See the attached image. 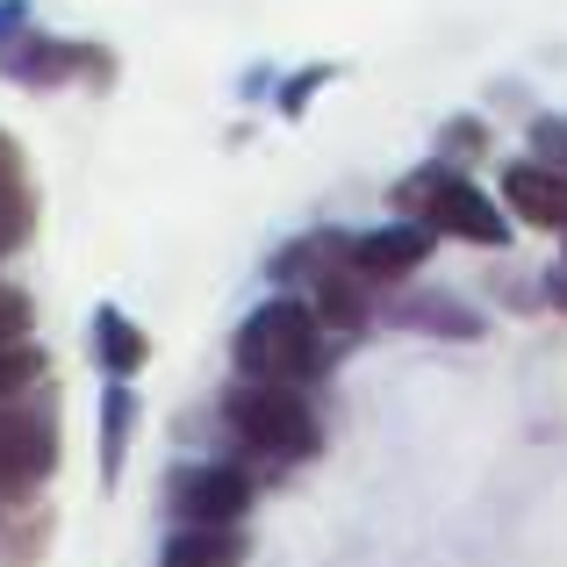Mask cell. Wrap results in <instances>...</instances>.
Here are the masks:
<instances>
[{
  "label": "cell",
  "mask_w": 567,
  "mask_h": 567,
  "mask_svg": "<svg viewBox=\"0 0 567 567\" xmlns=\"http://www.w3.org/2000/svg\"><path fill=\"white\" fill-rule=\"evenodd\" d=\"M223 424H230V445L259 474L309 467L323 453V416L295 381H245L237 374V388L223 395Z\"/></svg>",
  "instance_id": "6da1fadb"
},
{
  "label": "cell",
  "mask_w": 567,
  "mask_h": 567,
  "mask_svg": "<svg viewBox=\"0 0 567 567\" xmlns=\"http://www.w3.org/2000/svg\"><path fill=\"white\" fill-rule=\"evenodd\" d=\"M230 360H237L245 381H295V388H309L323 374V360H331V331H323L317 302H309L302 288H288V295H266V302L237 323Z\"/></svg>",
  "instance_id": "7a4b0ae2"
},
{
  "label": "cell",
  "mask_w": 567,
  "mask_h": 567,
  "mask_svg": "<svg viewBox=\"0 0 567 567\" xmlns=\"http://www.w3.org/2000/svg\"><path fill=\"white\" fill-rule=\"evenodd\" d=\"M388 202H395V216H416L439 237H460V245H482V251H503L511 245V223H517L496 194H482L460 166H439V158L402 173V181L388 187Z\"/></svg>",
  "instance_id": "3957f363"
},
{
  "label": "cell",
  "mask_w": 567,
  "mask_h": 567,
  "mask_svg": "<svg viewBox=\"0 0 567 567\" xmlns=\"http://www.w3.org/2000/svg\"><path fill=\"white\" fill-rule=\"evenodd\" d=\"M58 474V395L51 381L0 402V511L29 503Z\"/></svg>",
  "instance_id": "277c9868"
},
{
  "label": "cell",
  "mask_w": 567,
  "mask_h": 567,
  "mask_svg": "<svg viewBox=\"0 0 567 567\" xmlns=\"http://www.w3.org/2000/svg\"><path fill=\"white\" fill-rule=\"evenodd\" d=\"M0 80H14V86H72V80L109 86V51L14 22V29H0Z\"/></svg>",
  "instance_id": "5b68a950"
},
{
  "label": "cell",
  "mask_w": 567,
  "mask_h": 567,
  "mask_svg": "<svg viewBox=\"0 0 567 567\" xmlns=\"http://www.w3.org/2000/svg\"><path fill=\"white\" fill-rule=\"evenodd\" d=\"M251 496H259V467L245 460H187L166 482L173 525H245Z\"/></svg>",
  "instance_id": "8992f818"
},
{
  "label": "cell",
  "mask_w": 567,
  "mask_h": 567,
  "mask_svg": "<svg viewBox=\"0 0 567 567\" xmlns=\"http://www.w3.org/2000/svg\"><path fill=\"white\" fill-rule=\"evenodd\" d=\"M346 251H352V274H360V280H374V288H402L410 274H424V266H431L439 230H431V223H416V216H395V223L360 230Z\"/></svg>",
  "instance_id": "52a82bcc"
},
{
  "label": "cell",
  "mask_w": 567,
  "mask_h": 567,
  "mask_svg": "<svg viewBox=\"0 0 567 567\" xmlns=\"http://www.w3.org/2000/svg\"><path fill=\"white\" fill-rule=\"evenodd\" d=\"M503 208L532 230H560L567 237V173L546 166V158H525V166L503 173Z\"/></svg>",
  "instance_id": "ba28073f"
},
{
  "label": "cell",
  "mask_w": 567,
  "mask_h": 567,
  "mask_svg": "<svg viewBox=\"0 0 567 567\" xmlns=\"http://www.w3.org/2000/svg\"><path fill=\"white\" fill-rule=\"evenodd\" d=\"M29 237H37V181H29L22 144L0 130V259L22 251Z\"/></svg>",
  "instance_id": "9c48e42d"
},
{
  "label": "cell",
  "mask_w": 567,
  "mask_h": 567,
  "mask_svg": "<svg viewBox=\"0 0 567 567\" xmlns=\"http://www.w3.org/2000/svg\"><path fill=\"white\" fill-rule=\"evenodd\" d=\"M158 567H245V525H173Z\"/></svg>",
  "instance_id": "30bf717a"
},
{
  "label": "cell",
  "mask_w": 567,
  "mask_h": 567,
  "mask_svg": "<svg viewBox=\"0 0 567 567\" xmlns=\"http://www.w3.org/2000/svg\"><path fill=\"white\" fill-rule=\"evenodd\" d=\"M94 360H101V374L137 381V374H144V360H152V338H144L115 302H101V309H94Z\"/></svg>",
  "instance_id": "8fae6325"
},
{
  "label": "cell",
  "mask_w": 567,
  "mask_h": 567,
  "mask_svg": "<svg viewBox=\"0 0 567 567\" xmlns=\"http://www.w3.org/2000/svg\"><path fill=\"white\" fill-rule=\"evenodd\" d=\"M130 431H137V388L109 374V388H101V488H115V482H123Z\"/></svg>",
  "instance_id": "7c38bea8"
},
{
  "label": "cell",
  "mask_w": 567,
  "mask_h": 567,
  "mask_svg": "<svg viewBox=\"0 0 567 567\" xmlns=\"http://www.w3.org/2000/svg\"><path fill=\"white\" fill-rule=\"evenodd\" d=\"M346 245H352L346 230H309V237H295V245L274 251V280H280V288H309L317 274H331V266L346 259Z\"/></svg>",
  "instance_id": "4fadbf2b"
},
{
  "label": "cell",
  "mask_w": 567,
  "mask_h": 567,
  "mask_svg": "<svg viewBox=\"0 0 567 567\" xmlns=\"http://www.w3.org/2000/svg\"><path fill=\"white\" fill-rule=\"evenodd\" d=\"M43 532H51V503H14V511H0V560L8 567H37L43 554Z\"/></svg>",
  "instance_id": "5bb4252c"
},
{
  "label": "cell",
  "mask_w": 567,
  "mask_h": 567,
  "mask_svg": "<svg viewBox=\"0 0 567 567\" xmlns=\"http://www.w3.org/2000/svg\"><path fill=\"white\" fill-rule=\"evenodd\" d=\"M402 323H424V331L439 338H482V317H474L467 302H453V295H416V302H402Z\"/></svg>",
  "instance_id": "9a60e30c"
},
{
  "label": "cell",
  "mask_w": 567,
  "mask_h": 567,
  "mask_svg": "<svg viewBox=\"0 0 567 567\" xmlns=\"http://www.w3.org/2000/svg\"><path fill=\"white\" fill-rule=\"evenodd\" d=\"M482 152H488V123H482V115H453V123L439 130V144H431L439 166H474Z\"/></svg>",
  "instance_id": "2e32d148"
},
{
  "label": "cell",
  "mask_w": 567,
  "mask_h": 567,
  "mask_svg": "<svg viewBox=\"0 0 567 567\" xmlns=\"http://www.w3.org/2000/svg\"><path fill=\"white\" fill-rule=\"evenodd\" d=\"M37 381H51V360H43L37 338H22V346H0V402L22 395V388H37Z\"/></svg>",
  "instance_id": "e0dca14e"
},
{
  "label": "cell",
  "mask_w": 567,
  "mask_h": 567,
  "mask_svg": "<svg viewBox=\"0 0 567 567\" xmlns=\"http://www.w3.org/2000/svg\"><path fill=\"white\" fill-rule=\"evenodd\" d=\"M22 338H37V302H29V288L0 280V346H22Z\"/></svg>",
  "instance_id": "ac0fdd59"
},
{
  "label": "cell",
  "mask_w": 567,
  "mask_h": 567,
  "mask_svg": "<svg viewBox=\"0 0 567 567\" xmlns=\"http://www.w3.org/2000/svg\"><path fill=\"white\" fill-rule=\"evenodd\" d=\"M532 158H546V166L567 173V115H539V123H532Z\"/></svg>",
  "instance_id": "d6986e66"
},
{
  "label": "cell",
  "mask_w": 567,
  "mask_h": 567,
  "mask_svg": "<svg viewBox=\"0 0 567 567\" xmlns=\"http://www.w3.org/2000/svg\"><path fill=\"white\" fill-rule=\"evenodd\" d=\"M331 80H338V65H309L302 80H288V86H280V115H302L309 94H317V86H331Z\"/></svg>",
  "instance_id": "ffe728a7"
},
{
  "label": "cell",
  "mask_w": 567,
  "mask_h": 567,
  "mask_svg": "<svg viewBox=\"0 0 567 567\" xmlns=\"http://www.w3.org/2000/svg\"><path fill=\"white\" fill-rule=\"evenodd\" d=\"M14 22H29V0H0V29H14Z\"/></svg>",
  "instance_id": "44dd1931"
}]
</instances>
